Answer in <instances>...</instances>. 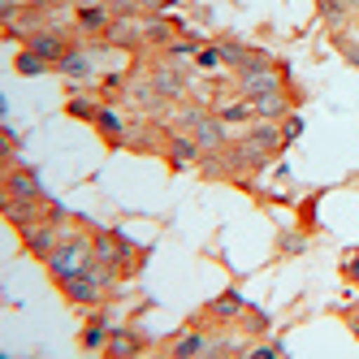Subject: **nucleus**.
Listing matches in <instances>:
<instances>
[{
  "label": "nucleus",
  "mask_w": 359,
  "mask_h": 359,
  "mask_svg": "<svg viewBox=\"0 0 359 359\" xmlns=\"http://www.w3.org/2000/svg\"><path fill=\"white\" fill-rule=\"evenodd\" d=\"M74 307H104V294H109V286H100V281L83 269V273H74V277H65L61 286H57Z\"/></svg>",
  "instance_id": "4"
},
{
  "label": "nucleus",
  "mask_w": 359,
  "mask_h": 359,
  "mask_svg": "<svg viewBox=\"0 0 359 359\" xmlns=\"http://www.w3.org/2000/svg\"><path fill=\"white\" fill-rule=\"evenodd\" d=\"M247 139L260 147V151H269V156H277V151L286 147V135H281L277 121H251V126H247Z\"/></svg>",
  "instance_id": "13"
},
{
  "label": "nucleus",
  "mask_w": 359,
  "mask_h": 359,
  "mask_svg": "<svg viewBox=\"0 0 359 359\" xmlns=\"http://www.w3.org/2000/svg\"><path fill=\"white\" fill-rule=\"evenodd\" d=\"M281 135H286V143H294V139L303 135V117H299V113H290L286 121H281Z\"/></svg>",
  "instance_id": "32"
},
{
  "label": "nucleus",
  "mask_w": 359,
  "mask_h": 359,
  "mask_svg": "<svg viewBox=\"0 0 359 359\" xmlns=\"http://www.w3.org/2000/svg\"><path fill=\"white\" fill-rule=\"evenodd\" d=\"M251 355H255V359H281V355H286V346H281V342H269V346H251Z\"/></svg>",
  "instance_id": "34"
},
{
  "label": "nucleus",
  "mask_w": 359,
  "mask_h": 359,
  "mask_svg": "<svg viewBox=\"0 0 359 359\" xmlns=\"http://www.w3.org/2000/svg\"><path fill=\"white\" fill-rule=\"evenodd\" d=\"M104 35H109V43H117V48H135V43L143 39L135 18H113V27H109Z\"/></svg>",
  "instance_id": "20"
},
{
  "label": "nucleus",
  "mask_w": 359,
  "mask_h": 359,
  "mask_svg": "<svg viewBox=\"0 0 359 359\" xmlns=\"http://www.w3.org/2000/svg\"><path fill=\"white\" fill-rule=\"evenodd\" d=\"M299 251H307L303 234H281V255H299Z\"/></svg>",
  "instance_id": "31"
},
{
  "label": "nucleus",
  "mask_w": 359,
  "mask_h": 359,
  "mask_svg": "<svg viewBox=\"0 0 359 359\" xmlns=\"http://www.w3.org/2000/svg\"><path fill=\"white\" fill-rule=\"evenodd\" d=\"M95 130L109 139V147H121L126 143V126H121V117H117V109H109V104H100V113H95Z\"/></svg>",
  "instance_id": "16"
},
{
  "label": "nucleus",
  "mask_w": 359,
  "mask_h": 359,
  "mask_svg": "<svg viewBox=\"0 0 359 359\" xmlns=\"http://www.w3.org/2000/svg\"><path fill=\"white\" fill-rule=\"evenodd\" d=\"M173 359H195V355H208V338L203 333H182V338L173 342V351H169Z\"/></svg>",
  "instance_id": "23"
},
{
  "label": "nucleus",
  "mask_w": 359,
  "mask_h": 359,
  "mask_svg": "<svg viewBox=\"0 0 359 359\" xmlns=\"http://www.w3.org/2000/svg\"><path fill=\"white\" fill-rule=\"evenodd\" d=\"M79 27L83 31H109L113 27V9L109 5H79Z\"/></svg>",
  "instance_id": "19"
},
{
  "label": "nucleus",
  "mask_w": 359,
  "mask_h": 359,
  "mask_svg": "<svg viewBox=\"0 0 359 359\" xmlns=\"http://www.w3.org/2000/svg\"><path fill=\"white\" fill-rule=\"evenodd\" d=\"M22 247H27V255H35V260H48V255L61 247V221L43 217V221L27 225L22 229Z\"/></svg>",
  "instance_id": "3"
},
{
  "label": "nucleus",
  "mask_w": 359,
  "mask_h": 359,
  "mask_svg": "<svg viewBox=\"0 0 359 359\" xmlns=\"http://www.w3.org/2000/svg\"><path fill=\"white\" fill-rule=\"evenodd\" d=\"M169 5H173V0H139V9H143V13H165Z\"/></svg>",
  "instance_id": "37"
},
{
  "label": "nucleus",
  "mask_w": 359,
  "mask_h": 359,
  "mask_svg": "<svg viewBox=\"0 0 359 359\" xmlns=\"http://www.w3.org/2000/svg\"><path fill=\"white\" fill-rule=\"evenodd\" d=\"M251 104H255V121H286L290 117V95H286V87L255 95Z\"/></svg>",
  "instance_id": "11"
},
{
  "label": "nucleus",
  "mask_w": 359,
  "mask_h": 359,
  "mask_svg": "<svg viewBox=\"0 0 359 359\" xmlns=\"http://www.w3.org/2000/svg\"><path fill=\"white\" fill-rule=\"evenodd\" d=\"M208 312H212L217 320H234V316H243V312H247V303H243V294H238V290H225L221 299H212V303H208Z\"/></svg>",
  "instance_id": "21"
},
{
  "label": "nucleus",
  "mask_w": 359,
  "mask_h": 359,
  "mask_svg": "<svg viewBox=\"0 0 359 359\" xmlns=\"http://www.w3.org/2000/svg\"><path fill=\"white\" fill-rule=\"evenodd\" d=\"M165 156H169L173 169H182V165H195L203 151H199V143H195L191 130H173V135H169V147H165Z\"/></svg>",
  "instance_id": "10"
},
{
  "label": "nucleus",
  "mask_w": 359,
  "mask_h": 359,
  "mask_svg": "<svg viewBox=\"0 0 359 359\" xmlns=\"http://www.w3.org/2000/svg\"><path fill=\"white\" fill-rule=\"evenodd\" d=\"M243 329L247 333H269V316L260 312V307H247V312H243Z\"/></svg>",
  "instance_id": "29"
},
{
  "label": "nucleus",
  "mask_w": 359,
  "mask_h": 359,
  "mask_svg": "<svg viewBox=\"0 0 359 359\" xmlns=\"http://www.w3.org/2000/svg\"><path fill=\"white\" fill-rule=\"evenodd\" d=\"M57 69L65 74V79H87V74H91V61H87L83 53H74V48H69V53L57 61Z\"/></svg>",
  "instance_id": "25"
},
{
  "label": "nucleus",
  "mask_w": 359,
  "mask_h": 359,
  "mask_svg": "<svg viewBox=\"0 0 359 359\" xmlns=\"http://www.w3.org/2000/svg\"><path fill=\"white\" fill-rule=\"evenodd\" d=\"M0 22H5V27H18V0H0Z\"/></svg>",
  "instance_id": "35"
},
{
  "label": "nucleus",
  "mask_w": 359,
  "mask_h": 359,
  "mask_svg": "<svg viewBox=\"0 0 359 359\" xmlns=\"http://www.w3.org/2000/svg\"><path fill=\"white\" fill-rule=\"evenodd\" d=\"M95 260V238H87V234H79V229H65L61 225V247L48 255V273H53V281L61 286L65 277H74V273H83L87 264Z\"/></svg>",
  "instance_id": "1"
},
{
  "label": "nucleus",
  "mask_w": 359,
  "mask_h": 359,
  "mask_svg": "<svg viewBox=\"0 0 359 359\" xmlns=\"http://www.w3.org/2000/svg\"><path fill=\"white\" fill-rule=\"evenodd\" d=\"M212 113H217L225 126H251V121H255V104H251L247 95H238V100H225V104H217Z\"/></svg>",
  "instance_id": "15"
},
{
  "label": "nucleus",
  "mask_w": 359,
  "mask_h": 359,
  "mask_svg": "<svg viewBox=\"0 0 359 359\" xmlns=\"http://www.w3.org/2000/svg\"><path fill=\"white\" fill-rule=\"evenodd\" d=\"M342 277H346V281H355V286H359V251L351 255V260H342Z\"/></svg>",
  "instance_id": "36"
},
{
  "label": "nucleus",
  "mask_w": 359,
  "mask_h": 359,
  "mask_svg": "<svg viewBox=\"0 0 359 359\" xmlns=\"http://www.w3.org/2000/svg\"><path fill=\"white\" fill-rule=\"evenodd\" d=\"M5 195L13 199H43V182L35 169H22V165H9L5 169Z\"/></svg>",
  "instance_id": "7"
},
{
  "label": "nucleus",
  "mask_w": 359,
  "mask_h": 359,
  "mask_svg": "<svg viewBox=\"0 0 359 359\" xmlns=\"http://www.w3.org/2000/svg\"><path fill=\"white\" fill-rule=\"evenodd\" d=\"M65 113H69V117H79V121H95L100 104H95V100H87V95H74L69 104H65Z\"/></svg>",
  "instance_id": "28"
},
{
  "label": "nucleus",
  "mask_w": 359,
  "mask_h": 359,
  "mask_svg": "<svg viewBox=\"0 0 359 359\" xmlns=\"http://www.w3.org/2000/svg\"><path fill=\"white\" fill-rule=\"evenodd\" d=\"M22 48H31V53H39L43 61H61L69 53V39L61 31H31V35H22Z\"/></svg>",
  "instance_id": "8"
},
{
  "label": "nucleus",
  "mask_w": 359,
  "mask_h": 359,
  "mask_svg": "<svg viewBox=\"0 0 359 359\" xmlns=\"http://www.w3.org/2000/svg\"><path fill=\"white\" fill-rule=\"evenodd\" d=\"M191 135H195L199 151H225V147H229V130H225V121H221L217 113H208Z\"/></svg>",
  "instance_id": "9"
},
{
  "label": "nucleus",
  "mask_w": 359,
  "mask_h": 359,
  "mask_svg": "<svg viewBox=\"0 0 359 359\" xmlns=\"http://www.w3.org/2000/svg\"><path fill=\"white\" fill-rule=\"evenodd\" d=\"M48 217V199H13V195H5V221L18 229H27V225H35V221H43Z\"/></svg>",
  "instance_id": "6"
},
{
  "label": "nucleus",
  "mask_w": 359,
  "mask_h": 359,
  "mask_svg": "<svg viewBox=\"0 0 359 359\" xmlns=\"http://www.w3.org/2000/svg\"><path fill=\"white\" fill-rule=\"evenodd\" d=\"M316 13H320V22H325L329 31H346V22L355 18L346 9V0H316Z\"/></svg>",
  "instance_id": "17"
},
{
  "label": "nucleus",
  "mask_w": 359,
  "mask_h": 359,
  "mask_svg": "<svg viewBox=\"0 0 359 359\" xmlns=\"http://www.w3.org/2000/svg\"><path fill=\"white\" fill-rule=\"evenodd\" d=\"M281 87H286V74L273 61H255V65L238 69V95H247V100L264 95V91H281Z\"/></svg>",
  "instance_id": "2"
},
{
  "label": "nucleus",
  "mask_w": 359,
  "mask_h": 359,
  "mask_svg": "<svg viewBox=\"0 0 359 359\" xmlns=\"http://www.w3.org/2000/svg\"><path fill=\"white\" fill-rule=\"evenodd\" d=\"M346 9H351V13H359V0H346Z\"/></svg>",
  "instance_id": "39"
},
{
  "label": "nucleus",
  "mask_w": 359,
  "mask_h": 359,
  "mask_svg": "<svg viewBox=\"0 0 359 359\" xmlns=\"http://www.w3.org/2000/svg\"><path fill=\"white\" fill-rule=\"evenodd\" d=\"M31 9H53V5H61V0H27Z\"/></svg>",
  "instance_id": "38"
},
{
  "label": "nucleus",
  "mask_w": 359,
  "mask_h": 359,
  "mask_svg": "<svg viewBox=\"0 0 359 359\" xmlns=\"http://www.w3.org/2000/svg\"><path fill=\"white\" fill-rule=\"evenodd\" d=\"M130 251H135V243L126 234H117V229H100V234H95V260L100 264L121 269L126 260H130Z\"/></svg>",
  "instance_id": "5"
},
{
  "label": "nucleus",
  "mask_w": 359,
  "mask_h": 359,
  "mask_svg": "<svg viewBox=\"0 0 359 359\" xmlns=\"http://www.w3.org/2000/svg\"><path fill=\"white\" fill-rule=\"evenodd\" d=\"M333 48H338V53L359 69V35H346V31H333Z\"/></svg>",
  "instance_id": "27"
},
{
  "label": "nucleus",
  "mask_w": 359,
  "mask_h": 359,
  "mask_svg": "<svg viewBox=\"0 0 359 359\" xmlns=\"http://www.w3.org/2000/svg\"><path fill=\"white\" fill-rule=\"evenodd\" d=\"M109 9H113V18H135L139 0H109Z\"/></svg>",
  "instance_id": "33"
},
{
  "label": "nucleus",
  "mask_w": 359,
  "mask_h": 359,
  "mask_svg": "<svg viewBox=\"0 0 359 359\" xmlns=\"http://www.w3.org/2000/svg\"><path fill=\"white\" fill-rule=\"evenodd\" d=\"M195 65H199V69H217V65H221V43H217V48H199V53H195Z\"/></svg>",
  "instance_id": "30"
},
{
  "label": "nucleus",
  "mask_w": 359,
  "mask_h": 359,
  "mask_svg": "<svg viewBox=\"0 0 359 359\" xmlns=\"http://www.w3.org/2000/svg\"><path fill=\"white\" fill-rule=\"evenodd\" d=\"M199 43H203V35H187V39H173V43L165 48V57H169V61H182V57H195V53H199Z\"/></svg>",
  "instance_id": "26"
},
{
  "label": "nucleus",
  "mask_w": 359,
  "mask_h": 359,
  "mask_svg": "<svg viewBox=\"0 0 359 359\" xmlns=\"http://www.w3.org/2000/svg\"><path fill=\"white\" fill-rule=\"evenodd\" d=\"M130 100H135V109H143V113H156L165 104V95L156 91V83H135L130 87Z\"/></svg>",
  "instance_id": "22"
},
{
  "label": "nucleus",
  "mask_w": 359,
  "mask_h": 359,
  "mask_svg": "<svg viewBox=\"0 0 359 359\" xmlns=\"http://www.w3.org/2000/svg\"><path fill=\"white\" fill-rule=\"evenodd\" d=\"M143 351V338L139 333H130V329H113L109 333V346H104V355H117V359H126V355H139Z\"/></svg>",
  "instance_id": "18"
},
{
  "label": "nucleus",
  "mask_w": 359,
  "mask_h": 359,
  "mask_svg": "<svg viewBox=\"0 0 359 359\" xmlns=\"http://www.w3.org/2000/svg\"><path fill=\"white\" fill-rule=\"evenodd\" d=\"M151 83H156V91L165 95V100H182V91H187V69H177V65H151Z\"/></svg>",
  "instance_id": "12"
},
{
  "label": "nucleus",
  "mask_w": 359,
  "mask_h": 359,
  "mask_svg": "<svg viewBox=\"0 0 359 359\" xmlns=\"http://www.w3.org/2000/svg\"><path fill=\"white\" fill-rule=\"evenodd\" d=\"M48 65H53V61H43L39 53H31V48H22V53H18V61H13V69L22 74V79H39V74H43Z\"/></svg>",
  "instance_id": "24"
},
{
  "label": "nucleus",
  "mask_w": 359,
  "mask_h": 359,
  "mask_svg": "<svg viewBox=\"0 0 359 359\" xmlns=\"http://www.w3.org/2000/svg\"><path fill=\"white\" fill-rule=\"evenodd\" d=\"M109 333H113V316H109V312H100V307H95L79 342H83V351H104V346H109Z\"/></svg>",
  "instance_id": "14"
}]
</instances>
